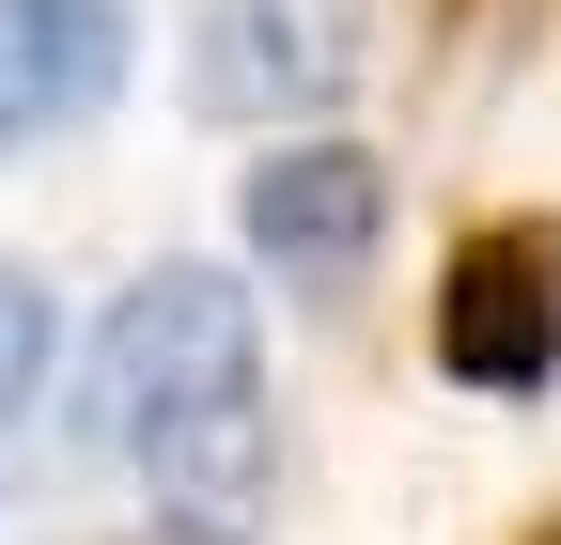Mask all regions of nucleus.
Wrapping results in <instances>:
<instances>
[{
    "instance_id": "1",
    "label": "nucleus",
    "mask_w": 561,
    "mask_h": 545,
    "mask_svg": "<svg viewBox=\"0 0 561 545\" xmlns=\"http://www.w3.org/2000/svg\"><path fill=\"white\" fill-rule=\"evenodd\" d=\"M265 344H250V297L219 281V265H157V281H125L94 359H79V437L94 452H140L157 421H187V405L250 390Z\"/></svg>"
},
{
    "instance_id": "2",
    "label": "nucleus",
    "mask_w": 561,
    "mask_h": 545,
    "mask_svg": "<svg viewBox=\"0 0 561 545\" xmlns=\"http://www.w3.org/2000/svg\"><path fill=\"white\" fill-rule=\"evenodd\" d=\"M359 79V0H203L187 109L203 125H328Z\"/></svg>"
},
{
    "instance_id": "3",
    "label": "nucleus",
    "mask_w": 561,
    "mask_h": 545,
    "mask_svg": "<svg viewBox=\"0 0 561 545\" xmlns=\"http://www.w3.org/2000/svg\"><path fill=\"white\" fill-rule=\"evenodd\" d=\"M437 374L483 405L561 374V219H483L437 265Z\"/></svg>"
},
{
    "instance_id": "4",
    "label": "nucleus",
    "mask_w": 561,
    "mask_h": 545,
    "mask_svg": "<svg viewBox=\"0 0 561 545\" xmlns=\"http://www.w3.org/2000/svg\"><path fill=\"white\" fill-rule=\"evenodd\" d=\"M125 467L157 484V530L250 545V514L280 499V421H265V390H219V405H187V421H157Z\"/></svg>"
},
{
    "instance_id": "5",
    "label": "nucleus",
    "mask_w": 561,
    "mask_h": 545,
    "mask_svg": "<svg viewBox=\"0 0 561 545\" xmlns=\"http://www.w3.org/2000/svg\"><path fill=\"white\" fill-rule=\"evenodd\" d=\"M125 0H0V141H62L125 94Z\"/></svg>"
},
{
    "instance_id": "6",
    "label": "nucleus",
    "mask_w": 561,
    "mask_h": 545,
    "mask_svg": "<svg viewBox=\"0 0 561 545\" xmlns=\"http://www.w3.org/2000/svg\"><path fill=\"white\" fill-rule=\"evenodd\" d=\"M375 234H390V172H375L359 141H280V156H250V250H265V265L343 281Z\"/></svg>"
},
{
    "instance_id": "7",
    "label": "nucleus",
    "mask_w": 561,
    "mask_h": 545,
    "mask_svg": "<svg viewBox=\"0 0 561 545\" xmlns=\"http://www.w3.org/2000/svg\"><path fill=\"white\" fill-rule=\"evenodd\" d=\"M515 32H530V0H437V94L483 109V94H500V62H515Z\"/></svg>"
},
{
    "instance_id": "8",
    "label": "nucleus",
    "mask_w": 561,
    "mask_h": 545,
    "mask_svg": "<svg viewBox=\"0 0 561 545\" xmlns=\"http://www.w3.org/2000/svg\"><path fill=\"white\" fill-rule=\"evenodd\" d=\"M62 374V327H47V281L0 265V421H32V390Z\"/></svg>"
},
{
    "instance_id": "9",
    "label": "nucleus",
    "mask_w": 561,
    "mask_h": 545,
    "mask_svg": "<svg viewBox=\"0 0 561 545\" xmlns=\"http://www.w3.org/2000/svg\"><path fill=\"white\" fill-rule=\"evenodd\" d=\"M157 545H187V530H157Z\"/></svg>"
},
{
    "instance_id": "10",
    "label": "nucleus",
    "mask_w": 561,
    "mask_h": 545,
    "mask_svg": "<svg viewBox=\"0 0 561 545\" xmlns=\"http://www.w3.org/2000/svg\"><path fill=\"white\" fill-rule=\"evenodd\" d=\"M546 545H561V530H546Z\"/></svg>"
}]
</instances>
